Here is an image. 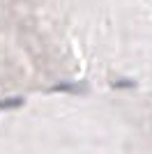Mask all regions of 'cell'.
I'll return each mask as SVG.
<instances>
[{"mask_svg": "<svg viewBox=\"0 0 152 154\" xmlns=\"http://www.w3.org/2000/svg\"><path fill=\"white\" fill-rule=\"evenodd\" d=\"M21 99H9V101H0V108H9V106H19Z\"/></svg>", "mask_w": 152, "mask_h": 154, "instance_id": "obj_1", "label": "cell"}]
</instances>
